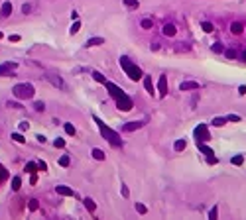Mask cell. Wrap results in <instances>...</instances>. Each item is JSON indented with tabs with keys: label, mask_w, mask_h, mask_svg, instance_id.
<instances>
[{
	"label": "cell",
	"mask_w": 246,
	"mask_h": 220,
	"mask_svg": "<svg viewBox=\"0 0 246 220\" xmlns=\"http://www.w3.org/2000/svg\"><path fill=\"white\" fill-rule=\"evenodd\" d=\"M12 139H14V142H18V143H24V142H26V139H24V136H22V134H18V132H16V134H12Z\"/></svg>",
	"instance_id": "obj_31"
},
{
	"label": "cell",
	"mask_w": 246,
	"mask_h": 220,
	"mask_svg": "<svg viewBox=\"0 0 246 220\" xmlns=\"http://www.w3.org/2000/svg\"><path fill=\"white\" fill-rule=\"evenodd\" d=\"M224 55H227L228 59H234V57H236V51H232V49H228V51H224Z\"/></svg>",
	"instance_id": "obj_40"
},
{
	"label": "cell",
	"mask_w": 246,
	"mask_h": 220,
	"mask_svg": "<svg viewBox=\"0 0 246 220\" xmlns=\"http://www.w3.org/2000/svg\"><path fill=\"white\" fill-rule=\"evenodd\" d=\"M37 169H40V171H45V169H47L45 161H40V163H37Z\"/></svg>",
	"instance_id": "obj_42"
},
{
	"label": "cell",
	"mask_w": 246,
	"mask_h": 220,
	"mask_svg": "<svg viewBox=\"0 0 246 220\" xmlns=\"http://www.w3.org/2000/svg\"><path fill=\"white\" fill-rule=\"evenodd\" d=\"M231 161H232V165H242L244 163V157H242V155H234Z\"/></svg>",
	"instance_id": "obj_26"
},
{
	"label": "cell",
	"mask_w": 246,
	"mask_h": 220,
	"mask_svg": "<svg viewBox=\"0 0 246 220\" xmlns=\"http://www.w3.org/2000/svg\"><path fill=\"white\" fill-rule=\"evenodd\" d=\"M34 108L41 112V110H44V108H45V104H44V102H36V104H34Z\"/></svg>",
	"instance_id": "obj_41"
},
{
	"label": "cell",
	"mask_w": 246,
	"mask_h": 220,
	"mask_svg": "<svg viewBox=\"0 0 246 220\" xmlns=\"http://www.w3.org/2000/svg\"><path fill=\"white\" fill-rule=\"evenodd\" d=\"M26 171H28V173H36V165L34 163H28V165H26Z\"/></svg>",
	"instance_id": "obj_39"
},
{
	"label": "cell",
	"mask_w": 246,
	"mask_h": 220,
	"mask_svg": "<svg viewBox=\"0 0 246 220\" xmlns=\"http://www.w3.org/2000/svg\"><path fill=\"white\" fill-rule=\"evenodd\" d=\"M53 146H55V147H65V142H63L61 138H57L55 142H53Z\"/></svg>",
	"instance_id": "obj_36"
},
{
	"label": "cell",
	"mask_w": 246,
	"mask_h": 220,
	"mask_svg": "<svg viewBox=\"0 0 246 220\" xmlns=\"http://www.w3.org/2000/svg\"><path fill=\"white\" fill-rule=\"evenodd\" d=\"M69 163H71V157H69V155H63V157L59 159V165H61V167H67Z\"/></svg>",
	"instance_id": "obj_25"
},
{
	"label": "cell",
	"mask_w": 246,
	"mask_h": 220,
	"mask_svg": "<svg viewBox=\"0 0 246 220\" xmlns=\"http://www.w3.org/2000/svg\"><path fill=\"white\" fill-rule=\"evenodd\" d=\"M126 8H138V0H124Z\"/></svg>",
	"instance_id": "obj_29"
},
{
	"label": "cell",
	"mask_w": 246,
	"mask_h": 220,
	"mask_svg": "<svg viewBox=\"0 0 246 220\" xmlns=\"http://www.w3.org/2000/svg\"><path fill=\"white\" fill-rule=\"evenodd\" d=\"M227 122H240V116H236V114H228V116H227Z\"/></svg>",
	"instance_id": "obj_34"
},
{
	"label": "cell",
	"mask_w": 246,
	"mask_h": 220,
	"mask_svg": "<svg viewBox=\"0 0 246 220\" xmlns=\"http://www.w3.org/2000/svg\"><path fill=\"white\" fill-rule=\"evenodd\" d=\"M85 206H87V210L91 212H95V202L91 201V198H85Z\"/></svg>",
	"instance_id": "obj_28"
},
{
	"label": "cell",
	"mask_w": 246,
	"mask_h": 220,
	"mask_svg": "<svg viewBox=\"0 0 246 220\" xmlns=\"http://www.w3.org/2000/svg\"><path fill=\"white\" fill-rule=\"evenodd\" d=\"M28 128H30V124H28V122H26V120H22V122H20V124H18V130H20V132L28 130Z\"/></svg>",
	"instance_id": "obj_33"
},
{
	"label": "cell",
	"mask_w": 246,
	"mask_h": 220,
	"mask_svg": "<svg viewBox=\"0 0 246 220\" xmlns=\"http://www.w3.org/2000/svg\"><path fill=\"white\" fill-rule=\"evenodd\" d=\"M10 14H12V4H10V2H4L2 8H0V16H2V18H8Z\"/></svg>",
	"instance_id": "obj_10"
},
{
	"label": "cell",
	"mask_w": 246,
	"mask_h": 220,
	"mask_svg": "<svg viewBox=\"0 0 246 220\" xmlns=\"http://www.w3.org/2000/svg\"><path fill=\"white\" fill-rule=\"evenodd\" d=\"M136 210H138V212H140V214H146V212H148V208H146V206H144V205H142V202H136Z\"/></svg>",
	"instance_id": "obj_32"
},
{
	"label": "cell",
	"mask_w": 246,
	"mask_h": 220,
	"mask_svg": "<svg viewBox=\"0 0 246 220\" xmlns=\"http://www.w3.org/2000/svg\"><path fill=\"white\" fill-rule=\"evenodd\" d=\"M118 61H120L122 69L126 71V75L132 79V81H140V79H144V73H142V69L138 67V65H134V63H132V61H130V59H128L126 55H122V57L118 59Z\"/></svg>",
	"instance_id": "obj_1"
},
{
	"label": "cell",
	"mask_w": 246,
	"mask_h": 220,
	"mask_svg": "<svg viewBox=\"0 0 246 220\" xmlns=\"http://www.w3.org/2000/svg\"><path fill=\"white\" fill-rule=\"evenodd\" d=\"M103 44H104V37H91V39H87V47H97Z\"/></svg>",
	"instance_id": "obj_13"
},
{
	"label": "cell",
	"mask_w": 246,
	"mask_h": 220,
	"mask_svg": "<svg viewBox=\"0 0 246 220\" xmlns=\"http://www.w3.org/2000/svg\"><path fill=\"white\" fill-rule=\"evenodd\" d=\"M20 187H22V179H20V177H14V179H12V189L20 191Z\"/></svg>",
	"instance_id": "obj_21"
},
{
	"label": "cell",
	"mask_w": 246,
	"mask_h": 220,
	"mask_svg": "<svg viewBox=\"0 0 246 220\" xmlns=\"http://www.w3.org/2000/svg\"><path fill=\"white\" fill-rule=\"evenodd\" d=\"M63 128H65V132L69 136H75V126L73 124H63Z\"/></svg>",
	"instance_id": "obj_30"
},
{
	"label": "cell",
	"mask_w": 246,
	"mask_h": 220,
	"mask_svg": "<svg viewBox=\"0 0 246 220\" xmlns=\"http://www.w3.org/2000/svg\"><path fill=\"white\" fill-rule=\"evenodd\" d=\"M14 69H16V63H4V65H0V75H6Z\"/></svg>",
	"instance_id": "obj_16"
},
{
	"label": "cell",
	"mask_w": 246,
	"mask_h": 220,
	"mask_svg": "<svg viewBox=\"0 0 246 220\" xmlns=\"http://www.w3.org/2000/svg\"><path fill=\"white\" fill-rule=\"evenodd\" d=\"M47 81H49L51 85H55L57 89H63V81L57 77V75H49V77H47Z\"/></svg>",
	"instance_id": "obj_15"
},
{
	"label": "cell",
	"mask_w": 246,
	"mask_h": 220,
	"mask_svg": "<svg viewBox=\"0 0 246 220\" xmlns=\"http://www.w3.org/2000/svg\"><path fill=\"white\" fill-rule=\"evenodd\" d=\"M201 28H203V31H207V34H211V31L215 30V26H213L211 22H203V24H201Z\"/></svg>",
	"instance_id": "obj_22"
},
{
	"label": "cell",
	"mask_w": 246,
	"mask_h": 220,
	"mask_svg": "<svg viewBox=\"0 0 246 220\" xmlns=\"http://www.w3.org/2000/svg\"><path fill=\"white\" fill-rule=\"evenodd\" d=\"M116 104H118V108L122 112H128V110H132V100L128 98L126 94H122L120 98H116Z\"/></svg>",
	"instance_id": "obj_5"
},
{
	"label": "cell",
	"mask_w": 246,
	"mask_h": 220,
	"mask_svg": "<svg viewBox=\"0 0 246 220\" xmlns=\"http://www.w3.org/2000/svg\"><path fill=\"white\" fill-rule=\"evenodd\" d=\"M242 59H244V61H246V51H242Z\"/></svg>",
	"instance_id": "obj_48"
},
{
	"label": "cell",
	"mask_w": 246,
	"mask_h": 220,
	"mask_svg": "<svg viewBox=\"0 0 246 220\" xmlns=\"http://www.w3.org/2000/svg\"><path fill=\"white\" fill-rule=\"evenodd\" d=\"M104 85H106V89H108V93H110V96H112V98H120V96L124 94V90H122L120 87H116L114 83H108V81H106Z\"/></svg>",
	"instance_id": "obj_6"
},
{
	"label": "cell",
	"mask_w": 246,
	"mask_h": 220,
	"mask_svg": "<svg viewBox=\"0 0 246 220\" xmlns=\"http://www.w3.org/2000/svg\"><path fill=\"white\" fill-rule=\"evenodd\" d=\"M93 79H95L97 83H103V85L106 83V79H104V77H103V75H100L99 71H93Z\"/></svg>",
	"instance_id": "obj_23"
},
{
	"label": "cell",
	"mask_w": 246,
	"mask_h": 220,
	"mask_svg": "<svg viewBox=\"0 0 246 220\" xmlns=\"http://www.w3.org/2000/svg\"><path fill=\"white\" fill-rule=\"evenodd\" d=\"M30 208H32V210H36V208H37V201H30Z\"/></svg>",
	"instance_id": "obj_44"
},
{
	"label": "cell",
	"mask_w": 246,
	"mask_h": 220,
	"mask_svg": "<svg viewBox=\"0 0 246 220\" xmlns=\"http://www.w3.org/2000/svg\"><path fill=\"white\" fill-rule=\"evenodd\" d=\"M0 37H2V34H0Z\"/></svg>",
	"instance_id": "obj_49"
},
{
	"label": "cell",
	"mask_w": 246,
	"mask_h": 220,
	"mask_svg": "<svg viewBox=\"0 0 246 220\" xmlns=\"http://www.w3.org/2000/svg\"><path fill=\"white\" fill-rule=\"evenodd\" d=\"M8 108H20L18 102H8Z\"/></svg>",
	"instance_id": "obj_45"
},
{
	"label": "cell",
	"mask_w": 246,
	"mask_h": 220,
	"mask_svg": "<svg viewBox=\"0 0 246 220\" xmlns=\"http://www.w3.org/2000/svg\"><path fill=\"white\" fill-rule=\"evenodd\" d=\"M55 191L59 193V195H63V197H75L73 189H69V187H65V185H57V187H55Z\"/></svg>",
	"instance_id": "obj_8"
},
{
	"label": "cell",
	"mask_w": 246,
	"mask_h": 220,
	"mask_svg": "<svg viewBox=\"0 0 246 220\" xmlns=\"http://www.w3.org/2000/svg\"><path fill=\"white\" fill-rule=\"evenodd\" d=\"M142 126H144L142 122H128V124H124L122 130L124 132H134V130H138V128H142Z\"/></svg>",
	"instance_id": "obj_11"
},
{
	"label": "cell",
	"mask_w": 246,
	"mask_h": 220,
	"mask_svg": "<svg viewBox=\"0 0 246 220\" xmlns=\"http://www.w3.org/2000/svg\"><path fill=\"white\" fill-rule=\"evenodd\" d=\"M144 87H146V90L150 94H154V83H152V79H150V77H146V75H144Z\"/></svg>",
	"instance_id": "obj_17"
},
{
	"label": "cell",
	"mask_w": 246,
	"mask_h": 220,
	"mask_svg": "<svg viewBox=\"0 0 246 220\" xmlns=\"http://www.w3.org/2000/svg\"><path fill=\"white\" fill-rule=\"evenodd\" d=\"M215 128H221V126H224L227 124V118H213V122H211Z\"/></svg>",
	"instance_id": "obj_20"
},
{
	"label": "cell",
	"mask_w": 246,
	"mask_h": 220,
	"mask_svg": "<svg viewBox=\"0 0 246 220\" xmlns=\"http://www.w3.org/2000/svg\"><path fill=\"white\" fill-rule=\"evenodd\" d=\"M217 216H218V210H217V206H215V208H211V210H209V218L215 220Z\"/></svg>",
	"instance_id": "obj_37"
},
{
	"label": "cell",
	"mask_w": 246,
	"mask_h": 220,
	"mask_svg": "<svg viewBox=\"0 0 246 220\" xmlns=\"http://www.w3.org/2000/svg\"><path fill=\"white\" fill-rule=\"evenodd\" d=\"M197 147H199V152H203L205 155H209V157H211V155H215V152H213L209 146H205L203 142H197Z\"/></svg>",
	"instance_id": "obj_14"
},
{
	"label": "cell",
	"mask_w": 246,
	"mask_h": 220,
	"mask_svg": "<svg viewBox=\"0 0 246 220\" xmlns=\"http://www.w3.org/2000/svg\"><path fill=\"white\" fill-rule=\"evenodd\" d=\"M79 30H81V22H75V24L71 26V34H77Z\"/></svg>",
	"instance_id": "obj_35"
},
{
	"label": "cell",
	"mask_w": 246,
	"mask_h": 220,
	"mask_svg": "<svg viewBox=\"0 0 246 220\" xmlns=\"http://www.w3.org/2000/svg\"><path fill=\"white\" fill-rule=\"evenodd\" d=\"M30 10H32V6H30V4H24V6H22V12H24V14H28Z\"/></svg>",
	"instance_id": "obj_43"
},
{
	"label": "cell",
	"mask_w": 246,
	"mask_h": 220,
	"mask_svg": "<svg viewBox=\"0 0 246 220\" xmlns=\"http://www.w3.org/2000/svg\"><path fill=\"white\" fill-rule=\"evenodd\" d=\"M12 93H14V96L18 100H28V98H34V87L32 85H28V83H20V85H16V87L12 89Z\"/></svg>",
	"instance_id": "obj_3"
},
{
	"label": "cell",
	"mask_w": 246,
	"mask_h": 220,
	"mask_svg": "<svg viewBox=\"0 0 246 220\" xmlns=\"http://www.w3.org/2000/svg\"><path fill=\"white\" fill-rule=\"evenodd\" d=\"M158 89H159V96H165V94H168V79H165V77H159Z\"/></svg>",
	"instance_id": "obj_9"
},
{
	"label": "cell",
	"mask_w": 246,
	"mask_h": 220,
	"mask_svg": "<svg viewBox=\"0 0 246 220\" xmlns=\"http://www.w3.org/2000/svg\"><path fill=\"white\" fill-rule=\"evenodd\" d=\"M185 146H187V143H185V139H177V142H175V152H181V149H185Z\"/></svg>",
	"instance_id": "obj_24"
},
{
	"label": "cell",
	"mask_w": 246,
	"mask_h": 220,
	"mask_svg": "<svg viewBox=\"0 0 246 220\" xmlns=\"http://www.w3.org/2000/svg\"><path fill=\"white\" fill-rule=\"evenodd\" d=\"M175 34H177V30H175V26H173V24H165V26H163V35L173 37Z\"/></svg>",
	"instance_id": "obj_12"
},
{
	"label": "cell",
	"mask_w": 246,
	"mask_h": 220,
	"mask_svg": "<svg viewBox=\"0 0 246 220\" xmlns=\"http://www.w3.org/2000/svg\"><path fill=\"white\" fill-rule=\"evenodd\" d=\"M10 41H20V35H10Z\"/></svg>",
	"instance_id": "obj_47"
},
{
	"label": "cell",
	"mask_w": 246,
	"mask_h": 220,
	"mask_svg": "<svg viewBox=\"0 0 246 220\" xmlns=\"http://www.w3.org/2000/svg\"><path fill=\"white\" fill-rule=\"evenodd\" d=\"M95 122H97V126H99V130H100V134H103V136H104V139H108V142L112 143V146H120V143H122V139H120V136H118V134H116L114 130H110V128H108V126H106V124H104V122H103V120H100V118H99V116H95Z\"/></svg>",
	"instance_id": "obj_2"
},
{
	"label": "cell",
	"mask_w": 246,
	"mask_h": 220,
	"mask_svg": "<svg viewBox=\"0 0 246 220\" xmlns=\"http://www.w3.org/2000/svg\"><path fill=\"white\" fill-rule=\"evenodd\" d=\"M179 89L181 90H199V83H195V81H183L179 85Z\"/></svg>",
	"instance_id": "obj_7"
},
{
	"label": "cell",
	"mask_w": 246,
	"mask_h": 220,
	"mask_svg": "<svg viewBox=\"0 0 246 220\" xmlns=\"http://www.w3.org/2000/svg\"><path fill=\"white\" fill-rule=\"evenodd\" d=\"M238 93L240 94H246V87H244V85H242V87H238Z\"/></svg>",
	"instance_id": "obj_46"
},
{
	"label": "cell",
	"mask_w": 246,
	"mask_h": 220,
	"mask_svg": "<svg viewBox=\"0 0 246 220\" xmlns=\"http://www.w3.org/2000/svg\"><path fill=\"white\" fill-rule=\"evenodd\" d=\"M93 157L97 159V161H104V157H106V155H104V152H100L99 147H95V149H93Z\"/></svg>",
	"instance_id": "obj_18"
},
{
	"label": "cell",
	"mask_w": 246,
	"mask_h": 220,
	"mask_svg": "<svg viewBox=\"0 0 246 220\" xmlns=\"http://www.w3.org/2000/svg\"><path fill=\"white\" fill-rule=\"evenodd\" d=\"M231 30H232V34H236V35H238V34H242V30H244V26H242V24H240V22H234V24L231 26Z\"/></svg>",
	"instance_id": "obj_19"
},
{
	"label": "cell",
	"mask_w": 246,
	"mask_h": 220,
	"mask_svg": "<svg viewBox=\"0 0 246 220\" xmlns=\"http://www.w3.org/2000/svg\"><path fill=\"white\" fill-rule=\"evenodd\" d=\"M213 51H215V53H221V51H223V44H213Z\"/></svg>",
	"instance_id": "obj_38"
},
{
	"label": "cell",
	"mask_w": 246,
	"mask_h": 220,
	"mask_svg": "<svg viewBox=\"0 0 246 220\" xmlns=\"http://www.w3.org/2000/svg\"><path fill=\"white\" fill-rule=\"evenodd\" d=\"M195 138H197V142H207L209 139V132H207L205 124H199L195 128Z\"/></svg>",
	"instance_id": "obj_4"
},
{
	"label": "cell",
	"mask_w": 246,
	"mask_h": 220,
	"mask_svg": "<svg viewBox=\"0 0 246 220\" xmlns=\"http://www.w3.org/2000/svg\"><path fill=\"white\" fill-rule=\"evenodd\" d=\"M152 26H154V22H152L150 18H144V20H142V28H144V30H150Z\"/></svg>",
	"instance_id": "obj_27"
}]
</instances>
